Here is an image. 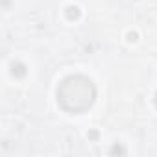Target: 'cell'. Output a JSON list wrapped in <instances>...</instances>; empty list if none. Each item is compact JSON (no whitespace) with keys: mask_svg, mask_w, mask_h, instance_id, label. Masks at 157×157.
<instances>
[{"mask_svg":"<svg viewBox=\"0 0 157 157\" xmlns=\"http://www.w3.org/2000/svg\"><path fill=\"white\" fill-rule=\"evenodd\" d=\"M153 102H155V107H157V93H155V98H153Z\"/></svg>","mask_w":157,"mask_h":157,"instance_id":"7","label":"cell"},{"mask_svg":"<svg viewBox=\"0 0 157 157\" xmlns=\"http://www.w3.org/2000/svg\"><path fill=\"white\" fill-rule=\"evenodd\" d=\"M57 102L59 105L72 115L85 113L93 107L96 100V87L91 78L83 74L67 76L57 87Z\"/></svg>","mask_w":157,"mask_h":157,"instance_id":"1","label":"cell"},{"mask_svg":"<svg viewBox=\"0 0 157 157\" xmlns=\"http://www.w3.org/2000/svg\"><path fill=\"white\" fill-rule=\"evenodd\" d=\"M26 72H28V70H26V65H24V63H19V61H17V63L11 65V74H13L15 78H24Z\"/></svg>","mask_w":157,"mask_h":157,"instance_id":"2","label":"cell"},{"mask_svg":"<svg viewBox=\"0 0 157 157\" xmlns=\"http://www.w3.org/2000/svg\"><path fill=\"white\" fill-rule=\"evenodd\" d=\"M89 139H93V140L98 139V131H91V133H89Z\"/></svg>","mask_w":157,"mask_h":157,"instance_id":"6","label":"cell"},{"mask_svg":"<svg viewBox=\"0 0 157 157\" xmlns=\"http://www.w3.org/2000/svg\"><path fill=\"white\" fill-rule=\"evenodd\" d=\"M109 155H126V148L122 144H115L109 148Z\"/></svg>","mask_w":157,"mask_h":157,"instance_id":"4","label":"cell"},{"mask_svg":"<svg viewBox=\"0 0 157 157\" xmlns=\"http://www.w3.org/2000/svg\"><path fill=\"white\" fill-rule=\"evenodd\" d=\"M137 37H139V35H137L135 32H129V33H128V41H129V43H135Z\"/></svg>","mask_w":157,"mask_h":157,"instance_id":"5","label":"cell"},{"mask_svg":"<svg viewBox=\"0 0 157 157\" xmlns=\"http://www.w3.org/2000/svg\"><path fill=\"white\" fill-rule=\"evenodd\" d=\"M65 13H67L68 21H78V19H80V8H78V6H68L65 10Z\"/></svg>","mask_w":157,"mask_h":157,"instance_id":"3","label":"cell"}]
</instances>
